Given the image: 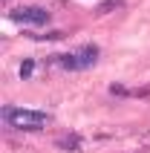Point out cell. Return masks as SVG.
<instances>
[{
  "mask_svg": "<svg viewBox=\"0 0 150 153\" xmlns=\"http://www.w3.org/2000/svg\"><path fill=\"white\" fill-rule=\"evenodd\" d=\"M3 119H6L15 130L35 133V130L46 127L49 116H46L43 110H29V107H6V110H3Z\"/></svg>",
  "mask_w": 150,
  "mask_h": 153,
  "instance_id": "cell-1",
  "label": "cell"
},
{
  "mask_svg": "<svg viewBox=\"0 0 150 153\" xmlns=\"http://www.w3.org/2000/svg\"><path fill=\"white\" fill-rule=\"evenodd\" d=\"M95 61H98V46H95V43H87V46H78V49L69 52V55L52 58V64H58L61 69H69V72H78V69L95 67Z\"/></svg>",
  "mask_w": 150,
  "mask_h": 153,
  "instance_id": "cell-2",
  "label": "cell"
},
{
  "mask_svg": "<svg viewBox=\"0 0 150 153\" xmlns=\"http://www.w3.org/2000/svg\"><path fill=\"white\" fill-rule=\"evenodd\" d=\"M9 20L15 23H26V26H46L49 23V12L41 6H17L9 12Z\"/></svg>",
  "mask_w": 150,
  "mask_h": 153,
  "instance_id": "cell-3",
  "label": "cell"
},
{
  "mask_svg": "<svg viewBox=\"0 0 150 153\" xmlns=\"http://www.w3.org/2000/svg\"><path fill=\"white\" fill-rule=\"evenodd\" d=\"M78 145H81V139L75 136V133H64V136L58 139V147H67V150H75Z\"/></svg>",
  "mask_w": 150,
  "mask_h": 153,
  "instance_id": "cell-4",
  "label": "cell"
},
{
  "mask_svg": "<svg viewBox=\"0 0 150 153\" xmlns=\"http://www.w3.org/2000/svg\"><path fill=\"white\" fill-rule=\"evenodd\" d=\"M32 69H35V61H23V64H20V78H29Z\"/></svg>",
  "mask_w": 150,
  "mask_h": 153,
  "instance_id": "cell-5",
  "label": "cell"
}]
</instances>
